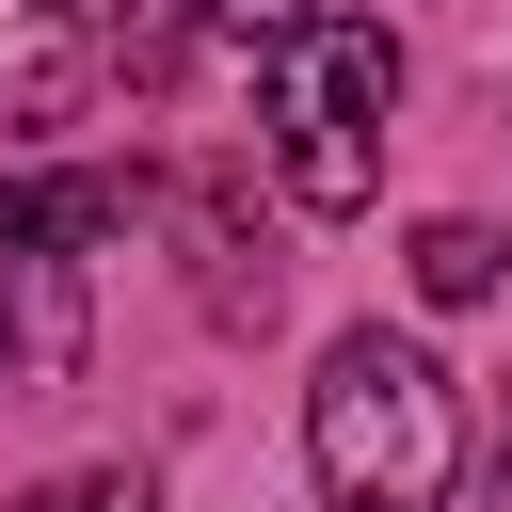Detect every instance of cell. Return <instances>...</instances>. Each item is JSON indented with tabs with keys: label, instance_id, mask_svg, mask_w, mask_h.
<instances>
[{
	"label": "cell",
	"instance_id": "277c9868",
	"mask_svg": "<svg viewBox=\"0 0 512 512\" xmlns=\"http://www.w3.org/2000/svg\"><path fill=\"white\" fill-rule=\"evenodd\" d=\"M0 384L16 400L80 384V256H48V240H0Z\"/></svg>",
	"mask_w": 512,
	"mask_h": 512
},
{
	"label": "cell",
	"instance_id": "52a82bcc",
	"mask_svg": "<svg viewBox=\"0 0 512 512\" xmlns=\"http://www.w3.org/2000/svg\"><path fill=\"white\" fill-rule=\"evenodd\" d=\"M192 16H224V32H288L304 0H192Z\"/></svg>",
	"mask_w": 512,
	"mask_h": 512
},
{
	"label": "cell",
	"instance_id": "5b68a950",
	"mask_svg": "<svg viewBox=\"0 0 512 512\" xmlns=\"http://www.w3.org/2000/svg\"><path fill=\"white\" fill-rule=\"evenodd\" d=\"M496 272H512L496 224H416V304H496Z\"/></svg>",
	"mask_w": 512,
	"mask_h": 512
},
{
	"label": "cell",
	"instance_id": "7a4b0ae2",
	"mask_svg": "<svg viewBox=\"0 0 512 512\" xmlns=\"http://www.w3.org/2000/svg\"><path fill=\"white\" fill-rule=\"evenodd\" d=\"M384 112H400V32L384 16H288L272 32V176L288 208H368L384 192Z\"/></svg>",
	"mask_w": 512,
	"mask_h": 512
},
{
	"label": "cell",
	"instance_id": "3957f363",
	"mask_svg": "<svg viewBox=\"0 0 512 512\" xmlns=\"http://www.w3.org/2000/svg\"><path fill=\"white\" fill-rule=\"evenodd\" d=\"M80 96H96V16L80 0H0V160L48 144Z\"/></svg>",
	"mask_w": 512,
	"mask_h": 512
},
{
	"label": "cell",
	"instance_id": "6da1fadb",
	"mask_svg": "<svg viewBox=\"0 0 512 512\" xmlns=\"http://www.w3.org/2000/svg\"><path fill=\"white\" fill-rule=\"evenodd\" d=\"M304 464H320L336 512H448V464H464L448 368L416 336H336L320 384H304Z\"/></svg>",
	"mask_w": 512,
	"mask_h": 512
},
{
	"label": "cell",
	"instance_id": "ba28073f",
	"mask_svg": "<svg viewBox=\"0 0 512 512\" xmlns=\"http://www.w3.org/2000/svg\"><path fill=\"white\" fill-rule=\"evenodd\" d=\"M480 496H496V512H512V400H496V464H480Z\"/></svg>",
	"mask_w": 512,
	"mask_h": 512
},
{
	"label": "cell",
	"instance_id": "8992f818",
	"mask_svg": "<svg viewBox=\"0 0 512 512\" xmlns=\"http://www.w3.org/2000/svg\"><path fill=\"white\" fill-rule=\"evenodd\" d=\"M16 512H160V496H144V464H64V480H32Z\"/></svg>",
	"mask_w": 512,
	"mask_h": 512
}]
</instances>
